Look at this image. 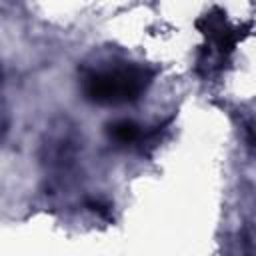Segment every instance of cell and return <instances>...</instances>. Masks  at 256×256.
Listing matches in <instances>:
<instances>
[{
    "instance_id": "cell-1",
    "label": "cell",
    "mask_w": 256,
    "mask_h": 256,
    "mask_svg": "<svg viewBox=\"0 0 256 256\" xmlns=\"http://www.w3.org/2000/svg\"><path fill=\"white\" fill-rule=\"evenodd\" d=\"M152 82V72L132 62L92 68L82 76V92L94 104H126L138 100Z\"/></svg>"
},
{
    "instance_id": "cell-2",
    "label": "cell",
    "mask_w": 256,
    "mask_h": 256,
    "mask_svg": "<svg viewBox=\"0 0 256 256\" xmlns=\"http://www.w3.org/2000/svg\"><path fill=\"white\" fill-rule=\"evenodd\" d=\"M108 136L116 144H132L140 136V128L132 120H116L108 124Z\"/></svg>"
}]
</instances>
